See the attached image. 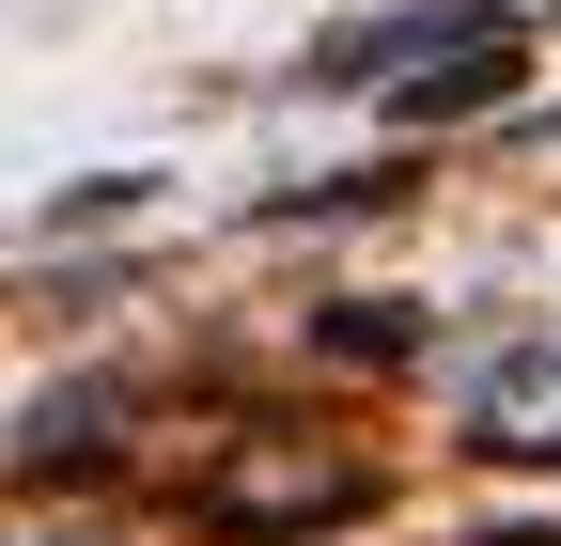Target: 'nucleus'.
Returning <instances> with one entry per match:
<instances>
[{"mask_svg": "<svg viewBox=\"0 0 561 546\" xmlns=\"http://www.w3.org/2000/svg\"><path fill=\"white\" fill-rule=\"evenodd\" d=\"M468 437L515 453V468H561V344H546V328L468 360Z\"/></svg>", "mask_w": 561, "mask_h": 546, "instance_id": "1", "label": "nucleus"}, {"mask_svg": "<svg viewBox=\"0 0 561 546\" xmlns=\"http://www.w3.org/2000/svg\"><path fill=\"white\" fill-rule=\"evenodd\" d=\"M312 515H359V468L343 453H234L203 485V531H312Z\"/></svg>", "mask_w": 561, "mask_h": 546, "instance_id": "2", "label": "nucleus"}, {"mask_svg": "<svg viewBox=\"0 0 561 546\" xmlns=\"http://www.w3.org/2000/svg\"><path fill=\"white\" fill-rule=\"evenodd\" d=\"M110 406H125V390H32V406H16V485L94 468V453H110Z\"/></svg>", "mask_w": 561, "mask_h": 546, "instance_id": "3", "label": "nucleus"}, {"mask_svg": "<svg viewBox=\"0 0 561 546\" xmlns=\"http://www.w3.org/2000/svg\"><path fill=\"white\" fill-rule=\"evenodd\" d=\"M483 546H561V531H483Z\"/></svg>", "mask_w": 561, "mask_h": 546, "instance_id": "4", "label": "nucleus"}]
</instances>
